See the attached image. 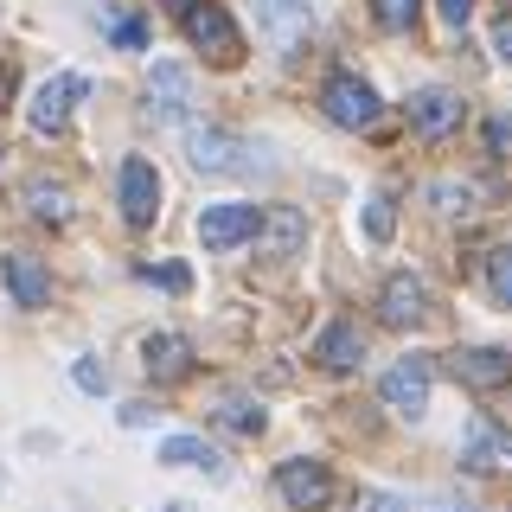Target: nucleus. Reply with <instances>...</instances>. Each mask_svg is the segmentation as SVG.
Instances as JSON below:
<instances>
[{
    "label": "nucleus",
    "mask_w": 512,
    "mask_h": 512,
    "mask_svg": "<svg viewBox=\"0 0 512 512\" xmlns=\"http://www.w3.org/2000/svg\"><path fill=\"white\" fill-rule=\"evenodd\" d=\"M180 20H186V39L199 45V52L212 58V64H237V58H244V39H237L231 13H224L218 0H199V7H186V13H180Z\"/></svg>",
    "instance_id": "1"
},
{
    "label": "nucleus",
    "mask_w": 512,
    "mask_h": 512,
    "mask_svg": "<svg viewBox=\"0 0 512 512\" xmlns=\"http://www.w3.org/2000/svg\"><path fill=\"white\" fill-rule=\"evenodd\" d=\"M256 26H263V39H269L276 58H301L308 39H314V20H308L301 0H256Z\"/></svg>",
    "instance_id": "2"
},
{
    "label": "nucleus",
    "mask_w": 512,
    "mask_h": 512,
    "mask_svg": "<svg viewBox=\"0 0 512 512\" xmlns=\"http://www.w3.org/2000/svg\"><path fill=\"white\" fill-rule=\"evenodd\" d=\"M320 109H327V122H340V128H372L378 122V90L365 84V77H352V71H333L327 90H320Z\"/></svg>",
    "instance_id": "3"
},
{
    "label": "nucleus",
    "mask_w": 512,
    "mask_h": 512,
    "mask_svg": "<svg viewBox=\"0 0 512 512\" xmlns=\"http://www.w3.org/2000/svg\"><path fill=\"white\" fill-rule=\"evenodd\" d=\"M256 224H263V212L244 205V199L205 205V212H199V244L205 250H237V244H250V237H256Z\"/></svg>",
    "instance_id": "4"
},
{
    "label": "nucleus",
    "mask_w": 512,
    "mask_h": 512,
    "mask_svg": "<svg viewBox=\"0 0 512 512\" xmlns=\"http://www.w3.org/2000/svg\"><path fill=\"white\" fill-rule=\"evenodd\" d=\"M90 96V84L77 71H64V77H45L39 84V96H32V128H39V135H58L64 122H71V109L84 103Z\"/></svg>",
    "instance_id": "5"
},
{
    "label": "nucleus",
    "mask_w": 512,
    "mask_h": 512,
    "mask_svg": "<svg viewBox=\"0 0 512 512\" xmlns=\"http://www.w3.org/2000/svg\"><path fill=\"white\" fill-rule=\"evenodd\" d=\"M276 493L295 512H320L333 500V474L320 468V461H282V468H276Z\"/></svg>",
    "instance_id": "6"
},
{
    "label": "nucleus",
    "mask_w": 512,
    "mask_h": 512,
    "mask_svg": "<svg viewBox=\"0 0 512 512\" xmlns=\"http://www.w3.org/2000/svg\"><path fill=\"white\" fill-rule=\"evenodd\" d=\"M404 116H410V128L423 141H448L461 128V96L455 90H416L404 103Z\"/></svg>",
    "instance_id": "7"
},
{
    "label": "nucleus",
    "mask_w": 512,
    "mask_h": 512,
    "mask_svg": "<svg viewBox=\"0 0 512 512\" xmlns=\"http://www.w3.org/2000/svg\"><path fill=\"white\" fill-rule=\"evenodd\" d=\"M378 397H384L397 416H423V410H429V359H397L391 372H384Z\"/></svg>",
    "instance_id": "8"
},
{
    "label": "nucleus",
    "mask_w": 512,
    "mask_h": 512,
    "mask_svg": "<svg viewBox=\"0 0 512 512\" xmlns=\"http://www.w3.org/2000/svg\"><path fill=\"white\" fill-rule=\"evenodd\" d=\"M186 154H192V167H199V173H244L250 167V160H244L250 148L237 135H224V128H192Z\"/></svg>",
    "instance_id": "9"
},
{
    "label": "nucleus",
    "mask_w": 512,
    "mask_h": 512,
    "mask_svg": "<svg viewBox=\"0 0 512 512\" xmlns=\"http://www.w3.org/2000/svg\"><path fill=\"white\" fill-rule=\"evenodd\" d=\"M448 372H455L461 384H474V391H493V384H512V352L461 346V352H448Z\"/></svg>",
    "instance_id": "10"
},
{
    "label": "nucleus",
    "mask_w": 512,
    "mask_h": 512,
    "mask_svg": "<svg viewBox=\"0 0 512 512\" xmlns=\"http://www.w3.org/2000/svg\"><path fill=\"white\" fill-rule=\"evenodd\" d=\"M154 212H160V180L141 154H128L122 160V218L141 231V224H154Z\"/></svg>",
    "instance_id": "11"
},
{
    "label": "nucleus",
    "mask_w": 512,
    "mask_h": 512,
    "mask_svg": "<svg viewBox=\"0 0 512 512\" xmlns=\"http://www.w3.org/2000/svg\"><path fill=\"white\" fill-rule=\"evenodd\" d=\"M0 282H7V295L20 301V308H45V301H52V276H45V263L26 256V250L0 256Z\"/></svg>",
    "instance_id": "12"
},
{
    "label": "nucleus",
    "mask_w": 512,
    "mask_h": 512,
    "mask_svg": "<svg viewBox=\"0 0 512 512\" xmlns=\"http://www.w3.org/2000/svg\"><path fill=\"white\" fill-rule=\"evenodd\" d=\"M423 314H429V288L397 269V276L384 282V295H378V320H384V327H416Z\"/></svg>",
    "instance_id": "13"
},
{
    "label": "nucleus",
    "mask_w": 512,
    "mask_h": 512,
    "mask_svg": "<svg viewBox=\"0 0 512 512\" xmlns=\"http://www.w3.org/2000/svg\"><path fill=\"white\" fill-rule=\"evenodd\" d=\"M148 103H154L160 122H180L186 103H192V77L180 71V64H154L148 71Z\"/></svg>",
    "instance_id": "14"
},
{
    "label": "nucleus",
    "mask_w": 512,
    "mask_h": 512,
    "mask_svg": "<svg viewBox=\"0 0 512 512\" xmlns=\"http://www.w3.org/2000/svg\"><path fill=\"white\" fill-rule=\"evenodd\" d=\"M148 378L154 384H180L186 372H192V346L180 340V333H148Z\"/></svg>",
    "instance_id": "15"
},
{
    "label": "nucleus",
    "mask_w": 512,
    "mask_h": 512,
    "mask_svg": "<svg viewBox=\"0 0 512 512\" xmlns=\"http://www.w3.org/2000/svg\"><path fill=\"white\" fill-rule=\"evenodd\" d=\"M256 237H263L269 256H295L301 244H308V218H301L295 205H269V218L256 224Z\"/></svg>",
    "instance_id": "16"
},
{
    "label": "nucleus",
    "mask_w": 512,
    "mask_h": 512,
    "mask_svg": "<svg viewBox=\"0 0 512 512\" xmlns=\"http://www.w3.org/2000/svg\"><path fill=\"white\" fill-rule=\"evenodd\" d=\"M314 359L327 365V372H352V365L365 359V333L352 327V320H333V327L314 340Z\"/></svg>",
    "instance_id": "17"
},
{
    "label": "nucleus",
    "mask_w": 512,
    "mask_h": 512,
    "mask_svg": "<svg viewBox=\"0 0 512 512\" xmlns=\"http://www.w3.org/2000/svg\"><path fill=\"white\" fill-rule=\"evenodd\" d=\"M160 461H167V468H205L212 480H224V455L205 448L199 436H167V442H160Z\"/></svg>",
    "instance_id": "18"
},
{
    "label": "nucleus",
    "mask_w": 512,
    "mask_h": 512,
    "mask_svg": "<svg viewBox=\"0 0 512 512\" xmlns=\"http://www.w3.org/2000/svg\"><path fill=\"white\" fill-rule=\"evenodd\" d=\"M461 461H468V468H493V461H506V468H512V436H506V429H493V423H474Z\"/></svg>",
    "instance_id": "19"
},
{
    "label": "nucleus",
    "mask_w": 512,
    "mask_h": 512,
    "mask_svg": "<svg viewBox=\"0 0 512 512\" xmlns=\"http://www.w3.org/2000/svg\"><path fill=\"white\" fill-rule=\"evenodd\" d=\"M26 205H32V218H45V224H64V218H71V192L52 186V180H32L26 186Z\"/></svg>",
    "instance_id": "20"
},
{
    "label": "nucleus",
    "mask_w": 512,
    "mask_h": 512,
    "mask_svg": "<svg viewBox=\"0 0 512 512\" xmlns=\"http://www.w3.org/2000/svg\"><path fill=\"white\" fill-rule=\"evenodd\" d=\"M218 423H231L237 436H263V423H269V416L256 410L250 397H224V404H218Z\"/></svg>",
    "instance_id": "21"
},
{
    "label": "nucleus",
    "mask_w": 512,
    "mask_h": 512,
    "mask_svg": "<svg viewBox=\"0 0 512 512\" xmlns=\"http://www.w3.org/2000/svg\"><path fill=\"white\" fill-rule=\"evenodd\" d=\"M397 231V212H391V192H372V199H365V237H372V244H384V237Z\"/></svg>",
    "instance_id": "22"
},
{
    "label": "nucleus",
    "mask_w": 512,
    "mask_h": 512,
    "mask_svg": "<svg viewBox=\"0 0 512 512\" xmlns=\"http://www.w3.org/2000/svg\"><path fill=\"white\" fill-rule=\"evenodd\" d=\"M487 288H493L500 308H512V244H500V250L487 256Z\"/></svg>",
    "instance_id": "23"
},
{
    "label": "nucleus",
    "mask_w": 512,
    "mask_h": 512,
    "mask_svg": "<svg viewBox=\"0 0 512 512\" xmlns=\"http://www.w3.org/2000/svg\"><path fill=\"white\" fill-rule=\"evenodd\" d=\"M372 13H378L384 32H410L416 13H423V0H372Z\"/></svg>",
    "instance_id": "24"
},
{
    "label": "nucleus",
    "mask_w": 512,
    "mask_h": 512,
    "mask_svg": "<svg viewBox=\"0 0 512 512\" xmlns=\"http://www.w3.org/2000/svg\"><path fill=\"white\" fill-rule=\"evenodd\" d=\"M429 199L442 205V212H468V199H474V186H455V180H436L429 186Z\"/></svg>",
    "instance_id": "25"
},
{
    "label": "nucleus",
    "mask_w": 512,
    "mask_h": 512,
    "mask_svg": "<svg viewBox=\"0 0 512 512\" xmlns=\"http://www.w3.org/2000/svg\"><path fill=\"white\" fill-rule=\"evenodd\" d=\"M141 276H148V282H160V288H173V295H180V288H192V276H186L180 263H148Z\"/></svg>",
    "instance_id": "26"
},
{
    "label": "nucleus",
    "mask_w": 512,
    "mask_h": 512,
    "mask_svg": "<svg viewBox=\"0 0 512 512\" xmlns=\"http://www.w3.org/2000/svg\"><path fill=\"white\" fill-rule=\"evenodd\" d=\"M71 378L84 384L90 397H103V391H109V372H103V365H96V359H77V365H71Z\"/></svg>",
    "instance_id": "27"
},
{
    "label": "nucleus",
    "mask_w": 512,
    "mask_h": 512,
    "mask_svg": "<svg viewBox=\"0 0 512 512\" xmlns=\"http://www.w3.org/2000/svg\"><path fill=\"white\" fill-rule=\"evenodd\" d=\"M109 39L128 45V52H141V45H148V26L141 20H109Z\"/></svg>",
    "instance_id": "28"
},
{
    "label": "nucleus",
    "mask_w": 512,
    "mask_h": 512,
    "mask_svg": "<svg viewBox=\"0 0 512 512\" xmlns=\"http://www.w3.org/2000/svg\"><path fill=\"white\" fill-rule=\"evenodd\" d=\"M487 141H493V154H506V148H512V122L493 116V122H487Z\"/></svg>",
    "instance_id": "29"
},
{
    "label": "nucleus",
    "mask_w": 512,
    "mask_h": 512,
    "mask_svg": "<svg viewBox=\"0 0 512 512\" xmlns=\"http://www.w3.org/2000/svg\"><path fill=\"white\" fill-rule=\"evenodd\" d=\"M436 7H442V20H448V26H468V13H474V0H436Z\"/></svg>",
    "instance_id": "30"
},
{
    "label": "nucleus",
    "mask_w": 512,
    "mask_h": 512,
    "mask_svg": "<svg viewBox=\"0 0 512 512\" xmlns=\"http://www.w3.org/2000/svg\"><path fill=\"white\" fill-rule=\"evenodd\" d=\"M359 512H410V506H404V500H391V493H365Z\"/></svg>",
    "instance_id": "31"
},
{
    "label": "nucleus",
    "mask_w": 512,
    "mask_h": 512,
    "mask_svg": "<svg viewBox=\"0 0 512 512\" xmlns=\"http://www.w3.org/2000/svg\"><path fill=\"white\" fill-rule=\"evenodd\" d=\"M493 52H500V58L512 64V13H506V20H500V26H493Z\"/></svg>",
    "instance_id": "32"
},
{
    "label": "nucleus",
    "mask_w": 512,
    "mask_h": 512,
    "mask_svg": "<svg viewBox=\"0 0 512 512\" xmlns=\"http://www.w3.org/2000/svg\"><path fill=\"white\" fill-rule=\"evenodd\" d=\"M160 7H167V13H186V7H199V0H160Z\"/></svg>",
    "instance_id": "33"
},
{
    "label": "nucleus",
    "mask_w": 512,
    "mask_h": 512,
    "mask_svg": "<svg viewBox=\"0 0 512 512\" xmlns=\"http://www.w3.org/2000/svg\"><path fill=\"white\" fill-rule=\"evenodd\" d=\"M167 512H199V506H192V500H173V506H167Z\"/></svg>",
    "instance_id": "34"
},
{
    "label": "nucleus",
    "mask_w": 512,
    "mask_h": 512,
    "mask_svg": "<svg viewBox=\"0 0 512 512\" xmlns=\"http://www.w3.org/2000/svg\"><path fill=\"white\" fill-rule=\"evenodd\" d=\"M429 512H468V506H429Z\"/></svg>",
    "instance_id": "35"
}]
</instances>
